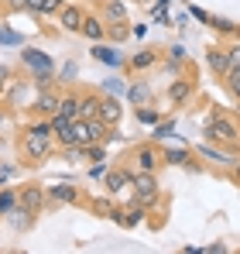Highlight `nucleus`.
<instances>
[{
  "instance_id": "9b49d317",
  "label": "nucleus",
  "mask_w": 240,
  "mask_h": 254,
  "mask_svg": "<svg viewBox=\"0 0 240 254\" xmlns=\"http://www.w3.org/2000/svg\"><path fill=\"white\" fill-rule=\"evenodd\" d=\"M21 203H24V213H35L41 206V189H24V196H21Z\"/></svg>"
},
{
  "instance_id": "f257e3e1",
  "label": "nucleus",
  "mask_w": 240,
  "mask_h": 254,
  "mask_svg": "<svg viewBox=\"0 0 240 254\" xmlns=\"http://www.w3.org/2000/svg\"><path fill=\"white\" fill-rule=\"evenodd\" d=\"M21 151H24V158H45V155H48V134L38 130V127H31V130L24 134Z\"/></svg>"
},
{
  "instance_id": "b1692460",
  "label": "nucleus",
  "mask_w": 240,
  "mask_h": 254,
  "mask_svg": "<svg viewBox=\"0 0 240 254\" xmlns=\"http://www.w3.org/2000/svg\"><path fill=\"white\" fill-rule=\"evenodd\" d=\"M227 83H230V89L240 96V69H230V72H227Z\"/></svg>"
},
{
  "instance_id": "6ab92c4d",
  "label": "nucleus",
  "mask_w": 240,
  "mask_h": 254,
  "mask_svg": "<svg viewBox=\"0 0 240 254\" xmlns=\"http://www.w3.org/2000/svg\"><path fill=\"white\" fill-rule=\"evenodd\" d=\"M130 100H134V103H144V100H148V83L130 86Z\"/></svg>"
},
{
  "instance_id": "0eeeda50",
  "label": "nucleus",
  "mask_w": 240,
  "mask_h": 254,
  "mask_svg": "<svg viewBox=\"0 0 240 254\" xmlns=\"http://www.w3.org/2000/svg\"><path fill=\"white\" fill-rule=\"evenodd\" d=\"M93 55H96L100 62H107V65H123V55H120V52H114V48L96 45V48H93Z\"/></svg>"
},
{
  "instance_id": "7ed1b4c3",
  "label": "nucleus",
  "mask_w": 240,
  "mask_h": 254,
  "mask_svg": "<svg viewBox=\"0 0 240 254\" xmlns=\"http://www.w3.org/2000/svg\"><path fill=\"white\" fill-rule=\"evenodd\" d=\"M96 117L103 121L107 127H114L120 121V100H114V96H107V100H100V107H96Z\"/></svg>"
},
{
  "instance_id": "ddd939ff",
  "label": "nucleus",
  "mask_w": 240,
  "mask_h": 254,
  "mask_svg": "<svg viewBox=\"0 0 240 254\" xmlns=\"http://www.w3.org/2000/svg\"><path fill=\"white\" fill-rule=\"evenodd\" d=\"M59 114H62V117H69V121H76V117H79V100H76V96L62 100V103H59Z\"/></svg>"
},
{
  "instance_id": "c9c22d12",
  "label": "nucleus",
  "mask_w": 240,
  "mask_h": 254,
  "mask_svg": "<svg viewBox=\"0 0 240 254\" xmlns=\"http://www.w3.org/2000/svg\"><path fill=\"white\" fill-rule=\"evenodd\" d=\"M237 35H240V28H237Z\"/></svg>"
},
{
  "instance_id": "f8f14e48",
  "label": "nucleus",
  "mask_w": 240,
  "mask_h": 254,
  "mask_svg": "<svg viewBox=\"0 0 240 254\" xmlns=\"http://www.w3.org/2000/svg\"><path fill=\"white\" fill-rule=\"evenodd\" d=\"M209 65L216 69V72H230V55H223V52H209Z\"/></svg>"
},
{
  "instance_id": "a878e982",
  "label": "nucleus",
  "mask_w": 240,
  "mask_h": 254,
  "mask_svg": "<svg viewBox=\"0 0 240 254\" xmlns=\"http://www.w3.org/2000/svg\"><path fill=\"white\" fill-rule=\"evenodd\" d=\"M165 158H168L172 165H175V162H179V165H185V162H189V155H185V151H175V148H172V151H168Z\"/></svg>"
},
{
  "instance_id": "473e14b6",
  "label": "nucleus",
  "mask_w": 240,
  "mask_h": 254,
  "mask_svg": "<svg viewBox=\"0 0 240 254\" xmlns=\"http://www.w3.org/2000/svg\"><path fill=\"white\" fill-rule=\"evenodd\" d=\"M3 3H10V7H24V0H3Z\"/></svg>"
},
{
  "instance_id": "2eb2a0df",
  "label": "nucleus",
  "mask_w": 240,
  "mask_h": 254,
  "mask_svg": "<svg viewBox=\"0 0 240 254\" xmlns=\"http://www.w3.org/2000/svg\"><path fill=\"white\" fill-rule=\"evenodd\" d=\"M189 93H192V86H189V83H172V89H168L172 103H182V100H189Z\"/></svg>"
},
{
  "instance_id": "bb28decb",
  "label": "nucleus",
  "mask_w": 240,
  "mask_h": 254,
  "mask_svg": "<svg viewBox=\"0 0 240 254\" xmlns=\"http://www.w3.org/2000/svg\"><path fill=\"white\" fill-rule=\"evenodd\" d=\"M107 17H110V21H123V7H120V3H110V7H107Z\"/></svg>"
},
{
  "instance_id": "7c9ffc66",
  "label": "nucleus",
  "mask_w": 240,
  "mask_h": 254,
  "mask_svg": "<svg viewBox=\"0 0 240 254\" xmlns=\"http://www.w3.org/2000/svg\"><path fill=\"white\" fill-rule=\"evenodd\" d=\"M107 89H110V93H123V83H117V79H107Z\"/></svg>"
},
{
  "instance_id": "f03ea898",
  "label": "nucleus",
  "mask_w": 240,
  "mask_h": 254,
  "mask_svg": "<svg viewBox=\"0 0 240 254\" xmlns=\"http://www.w3.org/2000/svg\"><path fill=\"white\" fill-rule=\"evenodd\" d=\"M130 186L137 189V196H141V199H148V203H155V199H158V179H155L151 172L134 175V179H130Z\"/></svg>"
},
{
  "instance_id": "f704fd0d",
  "label": "nucleus",
  "mask_w": 240,
  "mask_h": 254,
  "mask_svg": "<svg viewBox=\"0 0 240 254\" xmlns=\"http://www.w3.org/2000/svg\"><path fill=\"white\" fill-rule=\"evenodd\" d=\"M234 179H237V182H240V165H237V169H234Z\"/></svg>"
},
{
  "instance_id": "39448f33",
  "label": "nucleus",
  "mask_w": 240,
  "mask_h": 254,
  "mask_svg": "<svg viewBox=\"0 0 240 254\" xmlns=\"http://www.w3.org/2000/svg\"><path fill=\"white\" fill-rule=\"evenodd\" d=\"M24 62H28L35 72H41V76H45V72H52V59H48V55H41V52H35V48H24Z\"/></svg>"
},
{
  "instance_id": "a211bd4d",
  "label": "nucleus",
  "mask_w": 240,
  "mask_h": 254,
  "mask_svg": "<svg viewBox=\"0 0 240 254\" xmlns=\"http://www.w3.org/2000/svg\"><path fill=\"white\" fill-rule=\"evenodd\" d=\"M202 158H209V162H216V165H230L234 158H227V155H220V151H213V148H202Z\"/></svg>"
},
{
  "instance_id": "f3484780",
  "label": "nucleus",
  "mask_w": 240,
  "mask_h": 254,
  "mask_svg": "<svg viewBox=\"0 0 240 254\" xmlns=\"http://www.w3.org/2000/svg\"><path fill=\"white\" fill-rule=\"evenodd\" d=\"M14 206H17V196H14L10 189H3V192H0V216H7Z\"/></svg>"
},
{
  "instance_id": "20e7f679",
  "label": "nucleus",
  "mask_w": 240,
  "mask_h": 254,
  "mask_svg": "<svg viewBox=\"0 0 240 254\" xmlns=\"http://www.w3.org/2000/svg\"><path fill=\"white\" fill-rule=\"evenodd\" d=\"M206 134H209V137H216V141H237V127L230 124V121H223V117H216V121L209 124Z\"/></svg>"
},
{
  "instance_id": "aec40b11",
  "label": "nucleus",
  "mask_w": 240,
  "mask_h": 254,
  "mask_svg": "<svg viewBox=\"0 0 240 254\" xmlns=\"http://www.w3.org/2000/svg\"><path fill=\"white\" fill-rule=\"evenodd\" d=\"M52 196H55V199H76V189H72V186H55Z\"/></svg>"
},
{
  "instance_id": "c85d7f7f",
  "label": "nucleus",
  "mask_w": 240,
  "mask_h": 254,
  "mask_svg": "<svg viewBox=\"0 0 240 254\" xmlns=\"http://www.w3.org/2000/svg\"><path fill=\"white\" fill-rule=\"evenodd\" d=\"M227 55H230V69H240V48H230Z\"/></svg>"
},
{
  "instance_id": "2f4dec72",
  "label": "nucleus",
  "mask_w": 240,
  "mask_h": 254,
  "mask_svg": "<svg viewBox=\"0 0 240 254\" xmlns=\"http://www.w3.org/2000/svg\"><path fill=\"white\" fill-rule=\"evenodd\" d=\"M172 130H175V127H172V124H161L158 130H155V134H158V137H168V134H172Z\"/></svg>"
},
{
  "instance_id": "4be33fe9",
  "label": "nucleus",
  "mask_w": 240,
  "mask_h": 254,
  "mask_svg": "<svg viewBox=\"0 0 240 254\" xmlns=\"http://www.w3.org/2000/svg\"><path fill=\"white\" fill-rule=\"evenodd\" d=\"M151 62H155L151 52H137V55H134V69H144V65H151Z\"/></svg>"
},
{
  "instance_id": "5701e85b",
  "label": "nucleus",
  "mask_w": 240,
  "mask_h": 254,
  "mask_svg": "<svg viewBox=\"0 0 240 254\" xmlns=\"http://www.w3.org/2000/svg\"><path fill=\"white\" fill-rule=\"evenodd\" d=\"M137 121H141V124H158V114L148 110V107H141V110H137Z\"/></svg>"
},
{
  "instance_id": "4468645a",
  "label": "nucleus",
  "mask_w": 240,
  "mask_h": 254,
  "mask_svg": "<svg viewBox=\"0 0 240 254\" xmlns=\"http://www.w3.org/2000/svg\"><path fill=\"white\" fill-rule=\"evenodd\" d=\"M137 165H141V172H151L155 165H158L155 151H151V148H141V151H137Z\"/></svg>"
},
{
  "instance_id": "6e6552de",
  "label": "nucleus",
  "mask_w": 240,
  "mask_h": 254,
  "mask_svg": "<svg viewBox=\"0 0 240 254\" xmlns=\"http://www.w3.org/2000/svg\"><path fill=\"white\" fill-rule=\"evenodd\" d=\"M24 7L35 10V14H55L62 3H59V0H24Z\"/></svg>"
},
{
  "instance_id": "1a4fd4ad",
  "label": "nucleus",
  "mask_w": 240,
  "mask_h": 254,
  "mask_svg": "<svg viewBox=\"0 0 240 254\" xmlns=\"http://www.w3.org/2000/svg\"><path fill=\"white\" fill-rule=\"evenodd\" d=\"M130 179H134L130 172H110V175H107V189H110V192H120L123 186H130Z\"/></svg>"
},
{
  "instance_id": "dca6fc26",
  "label": "nucleus",
  "mask_w": 240,
  "mask_h": 254,
  "mask_svg": "<svg viewBox=\"0 0 240 254\" xmlns=\"http://www.w3.org/2000/svg\"><path fill=\"white\" fill-rule=\"evenodd\" d=\"M59 103L62 100H55L52 93H41L38 96V110H45V114H59Z\"/></svg>"
},
{
  "instance_id": "c756f323",
  "label": "nucleus",
  "mask_w": 240,
  "mask_h": 254,
  "mask_svg": "<svg viewBox=\"0 0 240 254\" xmlns=\"http://www.w3.org/2000/svg\"><path fill=\"white\" fill-rule=\"evenodd\" d=\"M134 223H141V210H130V213H127V227H134Z\"/></svg>"
},
{
  "instance_id": "72a5a7b5",
  "label": "nucleus",
  "mask_w": 240,
  "mask_h": 254,
  "mask_svg": "<svg viewBox=\"0 0 240 254\" xmlns=\"http://www.w3.org/2000/svg\"><path fill=\"white\" fill-rule=\"evenodd\" d=\"M7 83V69H0V86Z\"/></svg>"
},
{
  "instance_id": "423d86ee",
  "label": "nucleus",
  "mask_w": 240,
  "mask_h": 254,
  "mask_svg": "<svg viewBox=\"0 0 240 254\" xmlns=\"http://www.w3.org/2000/svg\"><path fill=\"white\" fill-rule=\"evenodd\" d=\"M82 17H86V14H82L79 7H65V10H62V24H65L69 31H79V28H82Z\"/></svg>"
},
{
  "instance_id": "393cba45",
  "label": "nucleus",
  "mask_w": 240,
  "mask_h": 254,
  "mask_svg": "<svg viewBox=\"0 0 240 254\" xmlns=\"http://www.w3.org/2000/svg\"><path fill=\"white\" fill-rule=\"evenodd\" d=\"M0 42H3V45H24V38L14 35V31H0Z\"/></svg>"
},
{
  "instance_id": "9d476101",
  "label": "nucleus",
  "mask_w": 240,
  "mask_h": 254,
  "mask_svg": "<svg viewBox=\"0 0 240 254\" xmlns=\"http://www.w3.org/2000/svg\"><path fill=\"white\" fill-rule=\"evenodd\" d=\"M86 38H93V42H100L103 38V24L100 21H93V17H82V28H79Z\"/></svg>"
},
{
  "instance_id": "cd10ccee",
  "label": "nucleus",
  "mask_w": 240,
  "mask_h": 254,
  "mask_svg": "<svg viewBox=\"0 0 240 254\" xmlns=\"http://www.w3.org/2000/svg\"><path fill=\"white\" fill-rule=\"evenodd\" d=\"M86 158H93V162H103L107 155H103V148H93V144H89V148H86Z\"/></svg>"
},
{
  "instance_id": "412c9836",
  "label": "nucleus",
  "mask_w": 240,
  "mask_h": 254,
  "mask_svg": "<svg viewBox=\"0 0 240 254\" xmlns=\"http://www.w3.org/2000/svg\"><path fill=\"white\" fill-rule=\"evenodd\" d=\"M96 107H100V100H79V117H89V114H96Z\"/></svg>"
}]
</instances>
